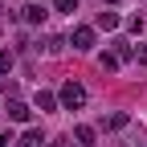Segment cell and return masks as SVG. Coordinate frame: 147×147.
<instances>
[{
	"label": "cell",
	"mask_w": 147,
	"mask_h": 147,
	"mask_svg": "<svg viewBox=\"0 0 147 147\" xmlns=\"http://www.w3.org/2000/svg\"><path fill=\"white\" fill-rule=\"evenodd\" d=\"M102 4H119V0H102Z\"/></svg>",
	"instance_id": "17"
},
{
	"label": "cell",
	"mask_w": 147,
	"mask_h": 147,
	"mask_svg": "<svg viewBox=\"0 0 147 147\" xmlns=\"http://www.w3.org/2000/svg\"><path fill=\"white\" fill-rule=\"evenodd\" d=\"M123 127H127V110H115L102 119V131H123Z\"/></svg>",
	"instance_id": "8"
},
{
	"label": "cell",
	"mask_w": 147,
	"mask_h": 147,
	"mask_svg": "<svg viewBox=\"0 0 147 147\" xmlns=\"http://www.w3.org/2000/svg\"><path fill=\"white\" fill-rule=\"evenodd\" d=\"M74 139H78V147H94L98 131H94V127H86V123H78V127H74Z\"/></svg>",
	"instance_id": "4"
},
{
	"label": "cell",
	"mask_w": 147,
	"mask_h": 147,
	"mask_svg": "<svg viewBox=\"0 0 147 147\" xmlns=\"http://www.w3.org/2000/svg\"><path fill=\"white\" fill-rule=\"evenodd\" d=\"M57 4V12H78V0H53Z\"/></svg>",
	"instance_id": "14"
},
{
	"label": "cell",
	"mask_w": 147,
	"mask_h": 147,
	"mask_svg": "<svg viewBox=\"0 0 147 147\" xmlns=\"http://www.w3.org/2000/svg\"><path fill=\"white\" fill-rule=\"evenodd\" d=\"M12 143H16V139H12L8 131H0V147H12Z\"/></svg>",
	"instance_id": "16"
},
{
	"label": "cell",
	"mask_w": 147,
	"mask_h": 147,
	"mask_svg": "<svg viewBox=\"0 0 147 147\" xmlns=\"http://www.w3.org/2000/svg\"><path fill=\"white\" fill-rule=\"evenodd\" d=\"M29 115H33V110H29L21 98H8V119H12V123H29Z\"/></svg>",
	"instance_id": "5"
},
{
	"label": "cell",
	"mask_w": 147,
	"mask_h": 147,
	"mask_svg": "<svg viewBox=\"0 0 147 147\" xmlns=\"http://www.w3.org/2000/svg\"><path fill=\"white\" fill-rule=\"evenodd\" d=\"M57 102H61L65 110H82V106H86V86L69 78V82L61 86V94H57Z\"/></svg>",
	"instance_id": "1"
},
{
	"label": "cell",
	"mask_w": 147,
	"mask_h": 147,
	"mask_svg": "<svg viewBox=\"0 0 147 147\" xmlns=\"http://www.w3.org/2000/svg\"><path fill=\"white\" fill-rule=\"evenodd\" d=\"M98 65H102V69H106V74H115V69H119V65H123V61H119V57H115V53H102V57H98Z\"/></svg>",
	"instance_id": "11"
},
{
	"label": "cell",
	"mask_w": 147,
	"mask_h": 147,
	"mask_svg": "<svg viewBox=\"0 0 147 147\" xmlns=\"http://www.w3.org/2000/svg\"><path fill=\"white\" fill-rule=\"evenodd\" d=\"M21 16H25V25H45V16H49V12H45V4H25Z\"/></svg>",
	"instance_id": "3"
},
{
	"label": "cell",
	"mask_w": 147,
	"mask_h": 147,
	"mask_svg": "<svg viewBox=\"0 0 147 147\" xmlns=\"http://www.w3.org/2000/svg\"><path fill=\"white\" fill-rule=\"evenodd\" d=\"M135 61H139V65H147V45H139V49H135Z\"/></svg>",
	"instance_id": "15"
},
{
	"label": "cell",
	"mask_w": 147,
	"mask_h": 147,
	"mask_svg": "<svg viewBox=\"0 0 147 147\" xmlns=\"http://www.w3.org/2000/svg\"><path fill=\"white\" fill-rule=\"evenodd\" d=\"M74 147H78V143H74Z\"/></svg>",
	"instance_id": "18"
},
{
	"label": "cell",
	"mask_w": 147,
	"mask_h": 147,
	"mask_svg": "<svg viewBox=\"0 0 147 147\" xmlns=\"http://www.w3.org/2000/svg\"><path fill=\"white\" fill-rule=\"evenodd\" d=\"M33 102H37V110H57V106H61L53 90H37V98H33Z\"/></svg>",
	"instance_id": "7"
},
{
	"label": "cell",
	"mask_w": 147,
	"mask_h": 147,
	"mask_svg": "<svg viewBox=\"0 0 147 147\" xmlns=\"http://www.w3.org/2000/svg\"><path fill=\"white\" fill-rule=\"evenodd\" d=\"M8 69H12V53H8L4 45H0V74H4V78H8Z\"/></svg>",
	"instance_id": "12"
},
{
	"label": "cell",
	"mask_w": 147,
	"mask_h": 147,
	"mask_svg": "<svg viewBox=\"0 0 147 147\" xmlns=\"http://www.w3.org/2000/svg\"><path fill=\"white\" fill-rule=\"evenodd\" d=\"M119 25H123V21H119V12H98V29L110 33V29H119Z\"/></svg>",
	"instance_id": "10"
},
{
	"label": "cell",
	"mask_w": 147,
	"mask_h": 147,
	"mask_svg": "<svg viewBox=\"0 0 147 147\" xmlns=\"http://www.w3.org/2000/svg\"><path fill=\"white\" fill-rule=\"evenodd\" d=\"M61 45H65L61 37H45V53H61Z\"/></svg>",
	"instance_id": "13"
},
{
	"label": "cell",
	"mask_w": 147,
	"mask_h": 147,
	"mask_svg": "<svg viewBox=\"0 0 147 147\" xmlns=\"http://www.w3.org/2000/svg\"><path fill=\"white\" fill-rule=\"evenodd\" d=\"M69 45L78 49V53H90V49H94V29H90V25H78V29L69 33Z\"/></svg>",
	"instance_id": "2"
},
{
	"label": "cell",
	"mask_w": 147,
	"mask_h": 147,
	"mask_svg": "<svg viewBox=\"0 0 147 147\" xmlns=\"http://www.w3.org/2000/svg\"><path fill=\"white\" fill-rule=\"evenodd\" d=\"M12 147H45V135H41V131H37V127H29V131H25L21 139H16Z\"/></svg>",
	"instance_id": "6"
},
{
	"label": "cell",
	"mask_w": 147,
	"mask_h": 147,
	"mask_svg": "<svg viewBox=\"0 0 147 147\" xmlns=\"http://www.w3.org/2000/svg\"><path fill=\"white\" fill-rule=\"evenodd\" d=\"M115 57L119 61H135V45L131 41H115Z\"/></svg>",
	"instance_id": "9"
}]
</instances>
